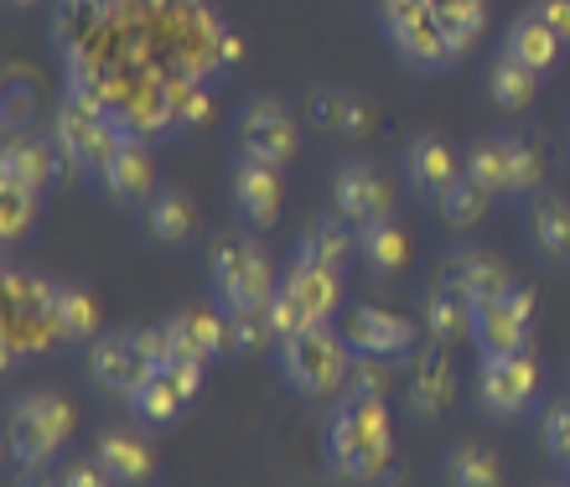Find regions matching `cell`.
Here are the masks:
<instances>
[{
    "mask_svg": "<svg viewBox=\"0 0 570 487\" xmlns=\"http://www.w3.org/2000/svg\"><path fill=\"white\" fill-rule=\"evenodd\" d=\"M379 27H384L394 58L405 62L410 73H446L462 62L446 27L435 21L431 0H379Z\"/></svg>",
    "mask_w": 570,
    "mask_h": 487,
    "instance_id": "obj_7",
    "label": "cell"
},
{
    "mask_svg": "<svg viewBox=\"0 0 570 487\" xmlns=\"http://www.w3.org/2000/svg\"><path fill=\"white\" fill-rule=\"evenodd\" d=\"M524 239L544 265H570V198L534 192L524 213Z\"/></svg>",
    "mask_w": 570,
    "mask_h": 487,
    "instance_id": "obj_26",
    "label": "cell"
},
{
    "mask_svg": "<svg viewBox=\"0 0 570 487\" xmlns=\"http://www.w3.org/2000/svg\"><path fill=\"white\" fill-rule=\"evenodd\" d=\"M11 6H42V0H11Z\"/></svg>",
    "mask_w": 570,
    "mask_h": 487,
    "instance_id": "obj_47",
    "label": "cell"
},
{
    "mask_svg": "<svg viewBox=\"0 0 570 487\" xmlns=\"http://www.w3.org/2000/svg\"><path fill=\"white\" fill-rule=\"evenodd\" d=\"M435 286L456 290V296H466L472 306H488V301H498L503 290L519 286V280H513V270L493 249H451V255L435 265Z\"/></svg>",
    "mask_w": 570,
    "mask_h": 487,
    "instance_id": "obj_19",
    "label": "cell"
},
{
    "mask_svg": "<svg viewBox=\"0 0 570 487\" xmlns=\"http://www.w3.org/2000/svg\"><path fill=\"white\" fill-rule=\"evenodd\" d=\"M166 99H171V125L177 130H197L213 115L208 78H166Z\"/></svg>",
    "mask_w": 570,
    "mask_h": 487,
    "instance_id": "obj_39",
    "label": "cell"
},
{
    "mask_svg": "<svg viewBox=\"0 0 570 487\" xmlns=\"http://www.w3.org/2000/svg\"><path fill=\"white\" fill-rule=\"evenodd\" d=\"M265 348H275L271 317L265 311H228V358H249Z\"/></svg>",
    "mask_w": 570,
    "mask_h": 487,
    "instance_id": "obj_40",
    "label": "cell"
},
{
    "mask_svg": "<svg viewBox=\"0 0 570 487\" xmlns=\"http://www.w3.org/2000/svg\"><path fill=\"white\" fill-rule=\"evenodd\" d=\"M540 399V358L534 348L524 352H503V358H482L478 368V405L498 420H513V415L534 410Z\"/></svg>",
    "mask_w": 570,
    "mask_h": 487,
    "instance_id": "obj_14",
    "label": "cell"
},
{
    "mask_svg": "<svg viewBox=\"0 0 570 487\" xmlns=\"http://www.w3.org/2000/svg\"><path fill=\"white\" fill-rule=\"evenodd\" d=\"M234 140L239 156H255L265 167H291L301 151V120L281 99H249L234 120Z\"/></svg>",
    "mask_w": 570,
    "mask_h": 487,
    "instance_id": "obj_13",
    "label": "cell"
},
{
    "mask_svg": "<svg viewBox=\"0 0 570 487\" xmlns=\"http://www.w3.org/2000/svg\"><path fill=\"white\" fill-rule=\"evenodd\" d=\"M503 52H509L513 62H524V68H534V73L550 78L560 62H566V37L529 6V11H519L509 21V31H503Z\"/></svg>",
    "mask_w": 570,
    "mask_h": 487,
    "instance_id": "obj_24",
    "label": "cell"
},
{
    "mask_svg": "<svg viewBox=\"0 0 570 487\" xmlns=\"http://www.w3.org/2000/svg\"><path fill=\"white\" fill-rule=\"evenodd\" d=\"M58 477H62V487H120L115 477L105 473V467H99V457H94V451H89V457H78V461H68Z\"/></svg>",
    "mask_w": 570,
    "mask_h": 487,
    "instance_id": "obj_43",
    "label": "cell"
},
{
    "mask_svg": "<svg viewBox=\"0 0 570 487\" xmlns=\"http://www.w3.org/2000/svg\"><path fill=\"white\" fill-rule=\"evenodd\" d=\"M156 374V358H150L140 327H120V332H99L89 342V379L99 395L109 399H130L140 384Z\"/></svg>",
    "mask_w": 570,
    "mask_h": 487,
    "instance_id": "obj_11",
    "label": "cell"
},
{
    "mask_svg": "<svg viewBox=\"0 0 570 487\" xmlns=\"http://www.w3.org/2000/svg\"><path fill=\"white\" fill-rule=\"evenodd\" d=\"M0 348H6V368L62 348L58 280H47L27 265H6L0 275Z\"/></svg>",
    "mask_w": 570,
    "mask_h": 487,
    "instance_id": "obj_2",
    "label": "cell"
},
{
    "mask_svg": "<svg viewBox=\"0 0 570 487\" xmlns=\"http://www.w3.org/2000/svg\"><path fill=\"white\" fill-rule=\"evenodd\" d=\"M52 136H58L62 156L73 161V171H83V177H105V167L115 161V151H120V120L109 115V109L89 105V99H78V93H62L58 99V115H52Z\"/></svg>",
    "mask_w": 570,
    "mask_h": 487,
    "instance_id": "obj_9",
    "label": "cell"
},
{
    "mask_svg": "<svg viewBox=\"0 0 570 487\" xmlns=\"http://www.w3.org/2000/svg\"><path fill=\"white\" fill-rule=\"evenodd\" d=\"M58 327L62 348H89L99 337V296L78 280H58Z\"/></svg>",
    "mask_w": 570,
    "mask_h": 487,
    "instance_id": "obj_33",
    "label": "cell"
},
{
    "mask_svg": "<svg viewBox=\"0 0 570 487\" xmlns=\"http://www.w3.org/2000/svg\"><path fill=\"white\" fill-rule=\"evenodd\" d=\"M343 395H363V399H384V364L379 358H353Z\"/></svg>",
    "mask_w": 570,
    "mask_h": 487,
    "instance_id": "obj_42",
    "label": "cell"
},
{
    "mask_svg": "<svg viewBox=\"0 0 570 487\" xmlns=\"http://www.w3.org/2000/svg\"><path fill=\"white\" fill-rule=\"evenodd\" d=\"M16 487H62V477H52V467L47 473H16Z\"/></svg>",
    "mask_w": 570,
    "mask_h": 487,
    "instance_id": "obj_46",
    "label": "cell"
},
{
    "mask_svg": "<svg viewBox=\"0 0 570 487\" xmlns=\"http://www.w3.org/2000/svg\"><path fill=\"white\" fill-rule=\"evenodd\" d=\"M208 290L224 311H265L281 290V275L255 233H224L208 249Z\"/></svg>",
    "mask_w": 570,
    "mask_h": 487,
    "instance_id": "obj_5",
    "label": "cell"
},
{
    "mask_svg": "<svg viewBox=\"0 0 570 487\" xmlns=\"http://www.w3.org/2000/svg\"><path fill=\"white\" fill-rule=\"evenodd\" d=\"M466 177L488 187L493 198H534L544 182V156L529 136L498 130V136H482L466 151Z\"/></svg>",
    "mask_w": 570,
    "mask_h": 487,
    "instance_id": "obj_8",
    "label": "cell"
},
{
    "mask_svg": "<svg viewBox=\"0 0 570 487\" xmlns=\"http://www.w3.org/2000/svg\"><path fill=\"white\" fill-rule=\"evenodd\" d=\"M540 446L560 473L570 467V399H550L540 410Z\"/></svg>",
    "mask_w": 570,
    "mask_h": 487,
    "instance_id": "obj_41",
    "label": "cell"
},
{
    "mask_svg": "<svg viewBox=\"0 0 570 487\" xmlns=\"http://www.w3.org/2000/svg\"><path fill=\"white\" fill-rule=\"evenodd\" d=\"M405 410L415 420H446L456 410V364L451 348H415L410 352V379H405Z\"/></svg>",
    "mask_w": 570,
    "mask_h": 487,
    "instance_id": "obj_17",
    "label": "cell"
},
{
    "mask_svg": "<svg viewBox=\"0 0 570 487\" xmlns=\"http://www.w3.org/2000/svg\"><path fill=\"white\" fill-rule=\"evenodd\" d=\"M105 16H109V0H58V6H52V42H58L62 52L78 42H89L94 31L105 27Z\"/></svg>",
    "mask_w": 570,
    "mask_h": 487,
    "instance_id": "obj_37",
    "label": "cell"
},
{
    "mask_svg": "<svg viewBox=\"0 0 570 487\" xmlns=\"http://www.w3.org/2000/svg\"><path fill=\"white\" fill-rule=\"evenodd\" d=\"M544 487H570V483H544Z\"/></svg>",
    "mask_w": 570,
    "mask_h": 487,
    "instance_id": "obj_48",
    "label": "cell"
},
{
    "mask_svg": "<svg viewBox=\"0 0 570 487\" xmlns=\"http://www.w3.org/2000/svg\"><path fill=\"white\" fill-rule=\"evenodd\" d=\"M37 202H42V192L21 187L16 177H0V244L6 249H16L37 229Z\"/></svg>",
    "mask_w": 570,
    "mask_h": 487,
    "instance_id": "obj_38",
    "label": "cell"
},
{
    "mask_svg": "<svg viewBox=\"0 0 570 487\" xmlns=\"http://www.w3.org/2000/svg\"><path fill=\"white\" fill-rule=\"evenodd\" d=\"M466 171V156H456L446 136H435V130H415L405 140V177L410 187L421 192V198H441L456 177Z\"/></svg>",
    "mask_w": 570,
    "mask_h": 487,
    "instance_id": "obj_22",
    "label": "cell"
},
{
    "mask_svg": "<svg viewBox=\"0 0 570 487\" xmlns=\"http://www.w3.org/2000/svg\"><path fill=\"white\" fill-rule=\"evenodd\" d=\"M327 473L347 487H379L394 477V415L390 399L343 395L322 430Z\"/></svg>",
    "mask_w": 570,
    "mask_h": 487,
    "instance_id": "obj_1",
    "label": "cell"
},
{
    "mask_svg": "<svg viewBox=\"0 0 570 487\" xmlns=\"http://www.w3.org/2000/svg\"><path fill=\"white\" fill-rule=\"evenodd\" d=\"M68 171H73V161L62 156L52 130H11L6 146H0V177H16L21 187L42 192V198L68 182Z\"/></svg>",
    "mask_w": 570,
    "mask_h": 487,
    "instance_id": "obj_15",
    "label": "cell"
},
{
    "mask_svg": "<svg viewBox=\"0 0 570 487\" xmlns=\"http://www.w3.org/2000/svg\"><path fill=\"white\" fill-rule=\"evenodd\" d=\"M540 89H544V73L513 62L509 52H498L493 68H488V93H493V105L503 109L509 120H519V115H529V109L540 105Z\"/></svg>",
    "mask_w": 570,
    "mask_h": 487,
    "instance_id": "obj_29",
    "label": "cell"
},
{
    "mask_svg": "<svg viewBox=\"0 0 570 487\" xmlns=\"http://www.w3.org/2000/svg\"><path fill=\"white\" fill-rule=\"evenodd\" d=\"M566 477H570V467H566Z\"/></svg>",
    "mask_w": 570,
    "mask_h": 487,
    "instance_id": "obj_50",
    "label": "cell"
},
{
    "mask_svg": "<svg viewBox=\"0 0 570 487\" xmlns=\"http://www.w3.org/2000/svg\"><path fill=\"white\" fill-rule=\"evenodd\" d=\"M332 213H343L353 229H374L394 218V187L368 161H337L332 167Z\"/></svg>",
    "mask_w": 570,
    "mask_h": 487,
    "instance_id": "obj_16",
    "label": "cell"
},
{
    "mask_svg": "<svg viewBox=\"0 0 570 487\" xmlns=\"http://www.w3.org/2000/svg\"><path fill=\"white\" fill-rule=\"evenodd\" d=\"M534 321H540V296L529 286L503 290L498 301L478 306V321H472V348L482 358H503V352H524L529 337H534Z\"/></svg>",
    "mask_w": 570,
    "mask_h": 487,
    "instance_id": "obj_12",
    "label": "cell"
},
{
    "mask_svg": "<svg viewBox=\"0 0 570 487\" xmlns=\"http://www.w3.org/2000/svg\"><path fill=\"white\" fill-rule=\"evenodd\" d=\"M441 487H503V457L488 441H456L441 457Z\"/></svg>",
    "mask_w": 570,
    "mask_h": 487,
    "instance_id": "obj_30",
    "label": "cell"
},
{
    "mask_svg": "<svg viewBox=\"0 0 570 487\" xmlns=\"http://www.w3.org/2000/svg\"><path fill=\"white\" fill-rule=\"evenodd\" d=\"M125 405H130V420H140L146 430H166L181 410H187V405H193V395L177 384V374H171V368H156V374H150V379L140 384Z\"/></svg>",
    "mask_w": 570,
    "mask_h": 487,
    "instance_id": "obj_28",
    "label": "cell"
},
{
    "mask_svg": "<svg viewBox=\"0 0 570 487\" xmlns=\"http://www.w3.org/2000/svg\"><path fill=\"white\" fill-rule=\"evenodd\" d=\"M11 130H31V89L27 83H11L6 89V136Z\"/></svg>",
    "mask_w": 570,
    "mask_h": 487,
    "instance_id": "obj_44",
    "label": "cell"
},
{
    "mask_svg": "<svg viewBox=\"0 0 570 487\" xmlns=\"http://www.w3.org/2000/svg\"><path fill=\"white\" fill-rule=\"evenodd\" d=\"M306 125L322 130V136H343V140H363L374 130V105L363 99L358 89H337V83H322L306 99Z\"/></svg>",
    "mask_w": 570,
    "mask_h": 487,
    "instance_id": "obj_23",
    "label": "cell"
},
{
    "mask_svg": "<svg viewBox=\"0 0 570 487\" xmlns=\"http://www.w3.org/2000/svg\"><path fill=\"white\" fill-rule=\"evenodd\" d=\"M435 21L446 27V37L456 42V52H472L482 42V31H488V16H493V0H431Z\"/></svg>",
    "mask_w": 570,
    "mask_h": 487,
    "instance_id": "obj_36",
    "label": "cell"
},
{
    "mask_svg": "<svg viewBox=\"0 0 570 487\" xmlns=\"http://www.w3.org/2000/svg\"><path fill=\"white\" fill-rule=\"evenodd\" d=\"M94 457L120 487H150L156 483V446H150V430L140 426H105L99 441H94Z\"/></svg>",
    "mask_w": 570,
    "mask_h": 487,
    "instance_id": "obj_21",
    "label": "cell"
},
{
    "mask_svg": "<svg viewBox=\"0 0 570 487\" xmlns=\"http://www.w3.org/2000/svg\"><path fill=\"white\" fill-rule=\"evenodd\" d=\"M275 332V348L285 337H301L306 327H322V321L343 317V270L337 265H322L312 255H296L281 275V290L265 306Z\"/></svg>",
    "mask_w": 570,
    "mask_h": 487,
    "instance_id": "obj_4",
    "label": "cell"
},
{
    "mask_svg": "<svg viewBox=\"0 0 570 487\" xmlns=\"http://www.w3.org/2000/svg\"><path fill=\"white\" fill-rule=\"evenodd\" d=\"M275 364H281V379L291 384V395L332 399L347 389L353 348L343 342V332L332 321H322V327H306L301 337H285L281 348H275Z\"/></svg>",
    "mask_w": 570,
    "mask_h": 487,
    "instance_id": "obj_6",
    "label": "cell"
},
{
    "mask_svg": "<svg viewBox=\"0 0 570 487\" xmlns=\"http://www.w3.org/2000/svg\"><path fill=\"white\" fill-rule=\"evenodd\" d=\"M435 208H441V223H446V229H478V223H488V213H493V192L478 187L462 171V177L435 198Z\"/></svg>",
    "mask_w": 570,
    "mask_h": 487,
    "instance_id": "obj_35",
    "label": "cell"
},
{
    "mask_svg": "<svg viewBox=\"0 0 570 487\" xmlns=\"http://www.w3.org/2000/svg\"><path fill=\"white\" fill-rule=\"evenodd\" d=\"M296 255H312V259H322V265H337V270H343L347 259L358 255V229H353L343 213H316L312 223L301 229Z\"/></svg>",
    "mask_w": 570,
    "mask_h": 487,
    "instance_id": "obj_32",
    "label": "cell"
},
{
    "mask_svg": "<svg viewBox=\"0 0 570 487\" xmlns=\"http://www.w3.org/2000/svg\"><path fill=\"white\" fill-rule=\"evenodd\" d=\"M146 233L166 249H177L197 233V202L181 192V187H161L156 198L146 202Z\"/></svg>",
    "mask_w": 570,
    "mask_h": 487,
    "instance_id": "obj_31",
    "label": "cell"
},
{
    "mask_svg": "<svg viewBox=\"0 0 570 487\" xmlns=\"http://www.w3.org/2000/svg\"><path fill=\"white\" fill-rule=\"evenodd\" d=\"M472 321H478V306L456 296L446 286H431L421 296V332L435 348H456V342H472Z\"/></svg>",
    "mask_w": 570,
    "mask_h": 487,
    "instance_id": "obj_27",
    "label": "cell"
},
{
    "mask_svg": "<svg viewBox=\"0 0 570 487\" xmlns=\"http://www.w3.org/2000/svg\"><path fill=\"white\" fill-rule=\"evenodd\" d=\"M99 182H105V192L115 202H125V208H140V202L156 198V156H150V140L125 136Z\"/></svg>",
    "mask_w": 570,
    "mask_h": 487,
    "instance_id": "obj_25",
    "label": "cell"
},
{
    "mask_svg": "<svg viewBox=\"0 0 570 487\" xmlns=\"http://www.w3.org/2000/svg\"><path fill=\"white\" fill-rule=\"evenodd\" d=\"M161 327L171 337V358H197V364L228 358V311L218 301L177 306Z\"/></svg>",
    "mask_w": 570,
    "mask_h": 487,
    "instance_id": "obj_20",
    "label": "cell"
},
{
    "mask_svg": "<svg viewBox=\"0 0 570 487\" xmlns=\"http://www.w3.org/2000/svg\"><path fill=\"white\" fill-rule=\"evenodd\" d=\"M78 430L73 405L52 389H27L6 405V461L16 473H47Z\"/></svg>",
    "mask_w": 570,
    "mask_h": 487,
    "instance_id": "obj_3",
    "label": "cell"
},
{
    "mask_svg": "<svg viewBox=\"0 0 570 487\" xmlns=\"http://www.w3.org/2000/svg\"><path fill=\"white\" fill-rule=\"evenodd\" d=\"M343 342L353 348V358H379V364H400L421 348V321L400 317V311H384V306H347L343 321H337Z\"/></svg>",
    "mask_w": 570,
    "mask_h": 487,
    "instance_id": "obj_10",
    "label": "cell"
},
{
    "mask_svg": "<svg viewBox=\"0 0 570 487\" xmlns=\"http://www.w3.org/2000/svg\"><path fill=\"white\" fill-rule=\"evenodd\" d=\"M358 255L374 265L379 275H400L415 255V244H410V229L400 218H384L374 229H358Z\"/></svg>",
    "mask_w": 570,
    "mask_h": 487,
    "instance_id": "obj_34",
    "label": "cell"
},
{
    "mask_svg": "<svg viewBox=\"0 0 570 487\" xmlns=\"http://www.w3.org/2000/svg\"><path fill=\"white\" fill-rule=\"evenodd\" d=\"M566 156H570V130H566Z\"/></svg>",
    "mask_w": 570,
    "mask_h": 487,
    "instance_id": "obj_49",
    "label": "cell"
},
{
    "mask_svg": "<svg viewBox=\"0 0 570 487\" xmlns=\"http://www.w3.org/2000/svg\"><path fill=\"white\" fill-rule=\"evenodd\" d=\"M228 198L234 213L244 218V229H275L285 208V187H281V167H265L255 156H234L228 167Z\"/></svg>",
    "mask_w": 570,
    "mask_h": 487,
    "instance_id": "obj_18",
    "label": "cell"
},
{
    "mask_svg": "<svg viewBox=\"0 0 570 487\" xmlns=\"http://www.w3.org/2000/svg\"><path fill=\"white\" fill-rule=\"evenodd\" d=\"M534 11H540L544 21L566 37V47H570V0H534Z\"/></svg>",
    "mask_w": 570,
    "mask_h": 487,
    "instance_id": "obj_45",
    "label": "cell"
}]
</instances>
